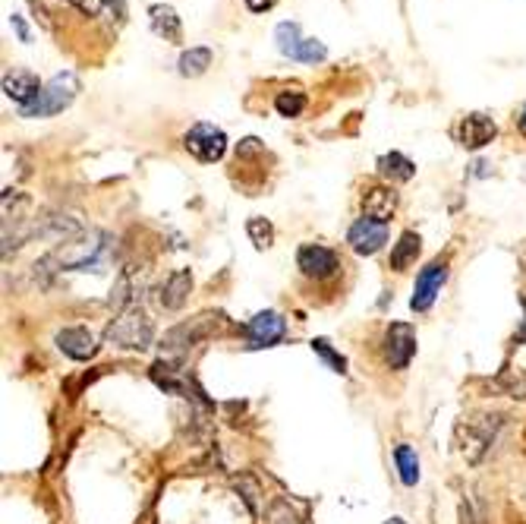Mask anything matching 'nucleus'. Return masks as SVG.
Returning <instances> with one entry per match:
<instances>
[{
  "label": "nucleus",
  "mask_w": 526,
  "mask_h": 524,
  "mask_svg": "<svg viewBox=\"0 0 526 524\" xmlns=\"http://www.w3.org/2000/svg\"><path fill=\"white\" fill-rule=\"evenodd\" d=\"M108 234L92 231L79 240H66L64 246H57L54 253H48L45 259L35 262V281L51 279L54 272H89V269L101 266L104 253H108Z\"/></svg>",
  "instance_id": "1"
},
{
  "label": "nucleus",
  "mask_w": 526,
  "mask_h": 524,
  "mask_svg": "<svg viewBox=\"0 0 526 524\" xmlns=\"http://www.w3.org/2000/svg\"><path fill=\"white\" fill-rule=\"evenodd\" d=\"M104 342L114 344V348L120 351H145L152 348L154 342V323L148 319L145 306L139 304V300H133V304H127L120 313H117V319L108 325V332H104Z\"/></svg>",
  "instance_id": "2"
},
{
  "label": "nucleus",
  "mask_w": 526,
  "mask_h": 524,
  "mask_svg": "<svg viewBox=\"0 0 526 524\" xmlns=\"http://www.w3.org/2000/svg\"><path fill=\"white\" fill-rule=\"evenodd\" d=\"M501 427H504V414H473L457 427V449L460 455L476 465L486 458V452L492 449V442L498 440Z\"/></svg>",
  "instance_id": "3"
},
{
  "label": "nucleus",
  "mask_w": 526,
  "mask_h": 524,
  "mask_svg": "<svg viewBox=\"0 0 526 524\" xmlns=\"http://www.w3.org/2000/svg\"><path fill=\"white\" fill-rule=\"evenodd\" d=\"M218 329H221L218 313H199V316L167 329L164 338H161V351H164V354H187V351L199 348V344L208 342L212 335H218Z\"/></svg>",
  "instance_id": "4"
},
{
  "label": "nucleus",
  "mask_w": 526,
  "mask_h": 524,
  "mask_svg": "<svg viewBox=\"0 0 526 524\" xmlns=\"http://www.w3.org/2000/svg\"><path fill=\"white\" fill-rule=\"evenodd\" d=\"M76 95H79L76 73H57L51 83H45V89L39 92L35 102H29L26 108H20V114L22 117H54L64 108H70Z\"/></svg>",
  "instance_id": "5"
},
{
  "label": "nucleus",
  "mask_w": 526,
  "mask_h": 524,
  "mask_svg": "<svg viewBox=\"0 0 526 524\" xmlns=\"http://www.w3.org/2000/svg\"><path fill=\"white\" fill-rule=\"evenodd\" d=\"M183 149L202 164H215L224 158L227 152V137L224 129L215 127V123H193L183 137Z\"/></svg>",
  "instance_id": "6"
},
{
  "label": "nucleus",
  "mask_w": 526,
  "mask_h": 524,
  "mask_svg": "<svg viewBox=\"0 0 526 524\" xmlns=\"http://www.w3.org/2000/svg\"><path fill=\"white\" fill-rule=\"evenodd\" d=\"M381 357H385L388 369H407L410 360L416 357V329L410 323H391L381 338Z\"/></svg>",
  "instance_id": "7"
},
{
  "label": "nucleus",
  "mask_w": 526,
  "mask_h": 524,
  "mask_svg": "<svg viewBox=\"0 0 526 524\" xmlns=\"http://www.w3.org/2000/svg\"><path fill=\"white\" fill-rule=\"evenodd\" d=\"M296 269L312 281H331L340 272V256L325 244H302L296 250Z\"/></svg>",
  "instance_id": "8"
},
{
  "label": "nucleus",
  "mask_w": 526,
  "mask_h": 524,
  "mask_svg": "<svg viewBox=\"0 0 526 524\" xmlns=\"http://www.w3.org/2000/svg\"><path fill=\"white\" fill-rule=\"evenodd\" d=\"M444 281H448V259H432L429 266L416 275V288H413L410 310L413 313L432 310V304H435L438 294H442Z\"/></svg>",
  "instance_id": "9"
},
{
  "label": "nucleus",
  "mask_w": 526,
  "mask_h": 524,
  "mask_svg": "<svg viewBox=\"0 0 526 524\" xmlns=\"http://www.w3.org/2000/svg\"><path fill=\"white\" fill-rule=\"evenodd\" d=\"M346 244L354 246V253H360V256H375V253L388 244V225L363 215V218H356L354 225H350V231H346Z\"/></svg>",
  "instance_id": "10"
},
{
  "label": "nucleus",
  "mask_w": 526,
  "mask_h": 524,
  "mask_svg": "<svg viewBox=\"0 0 526 524\" xmlns=\"http://www.w3.org/2000/svg\"><path fill=\"white\" fill-rule=\"evenodd\" d=\"M246 335H250L252 348H275L287 335V323H284V316L277 310H262L250 319Z\"/></svg>",
  "instance_id": "11"
},
{
  "label": "nucleus",
  "mask_w": 526,
  "mask_h": 524,
  "mask_svg": "<svg viewBox=\"0 0 526 524\" xmlns=\"http://www.w3.org/2000/svg\"><path fill=\"white\" fill-rule=\"evenodd\" d=\"M54 344H57L70 360H92L98 351V338L92 335L89 329H83V325H66V329H60L57 335H54Z\"/></svg>",
  "instance_id": "12"
},
{
  "label": "nucleus",
  "mask_w": 526,
  "mask_h": 524,
  "mask_svg": "<svg viewBox=\"0 0 526 524\" xmlns=\"http://www.w3.org/2000/svg\"><path fill=\"white\" fill-rule=\"evenodd\" d=\"M498 127L488 114H467L457 127V139H460L463 149H482L486 143H492Z\"/></svg>",
  "instance_id": "13"
},
{
  "label": "nucleus",
  "mask_w": 526,
  "mask_h": 524,
  "mask_svg": "<svg viewBox=\"0 0 526 524\" xmlns=\"http://www.w3.org/2000/svg\"><path fill=\"white\" fill-rule=\"evenodd\" d=\"M189 291H193V272L189 269H177L164 279V285L158 288V304L161 310H180L187 304Z\"/></svg>",
  "instance_id": "14"
},
{
  "label": "nucleus",
  "mask_w": 526,
  "mask_h": 524,
  "mask_svg": "<svg viewBox=\"0 0 526 524\" xmlns=\"http://www.w3.org/2000/svg\"><path fill=\"white\" fill-rule=\"evenodd\" d=\"M45 89V85L39 83V76L29 70H13L4 76V95L13 98L20 108H26L29 102H35L39 98V92Z\"/></svg>",
  "instance_id": "15"
},
{
  "label": "nucleus",
  "mask_w": 526,
  "mask_h": 524,
  "mask_svg": "<svg viewBox=\"0 0 526 524\" xmlns=\"http://www.w3.org/2000/svg\"><path fill=\"white\" fill-rule=\"evenodd\" d=\"M394 209H398V193H394L391 187H366V193H363V215H366V218H375V221H381V225H388Z\"/></svg>",
  "instance_id": "16"
},
{
  "label": "nucleus",
  "mask_w": 526,
  "mask_h": 524,
  "mask_svg": "<svg viewBox=\"0 0 526 524\" xmlns=\"http://www.w3.org/2000/svg\"><path fill=\"white\" fill-rule=\"evenodd\" d=\"M419 250H423V237H419L416 231H404L398 237V244H394L391 259H388V269H394V272H407V269L416 262Z\"/></svg>",
  "instance_id": "17"
},
{
  "label": "nucleus",
  "mask_w": 526,
  "mask_h": 524,
  "mask_svg": "<svg viewBox=\"0 0 526 524\" xmlns=\"http://www.w3.org/2000/svg\"><path fill=\"white\" fill-rule=\"evenodd\" d=\"M148 16H152L154 35H161L164 41H183L180 16L173 13V7H167V4H154V7L148 10Z\"/></svg>",
  "instance_id": "18"
},
{
  "label": "nucleus",
  "mask_w": 526,
  "mask_h": 524,
  "mask_svg": "<svg viewBox=\"0 0 526 524\" xmlns=\"http://www.w3.org/2000/svg\"><path fill=\"white\" fill-rule=\"evenodd\" d=\"M379 174L391 183H404V181H413L416 164H413L407 155H400V152H388V155L379 158Z\"/></svg>",
  "instance_id": "19"
},
{
  "label": "nucleus",
  "mask_w": 526,
  "mask_h": 524,
  "mask_svg": "<svg viewBox=\"0 0 526 524\" xmlns=\"http://www.w3.org/2000/svg\"><path fill=\"white\" fill-rule=\"evenodd\" d=\"M394 465H398L400 484L404 486H416L419 484V455L416 449H410L407 442L394 446Z\"/></svg>",
  "instance_id": "20"
},
{
  "label": "nucleus",
  "mask_w": 526,
  "mask_h": 524,
  "mask_svg": "<svg viewBox=\"0 0 526 524\" xmlns=\"http://www.w3.org/2000/svg\"><path fill=\"white\" fill-rule=\"evenodd\" d=\"M180 76H202V73L212 67V48H189V51L180 54Z\"/></svg>",
  "instance_id": "21"
},
{
  "label": "nucleus",
  "mask_w": 526,
  "mask_h": 524,
  "mask_svg": "<svg viewBox=\"0 0 526 524\" xmlns=\"http://www.w3.org/2000/svg\"><path fill=\"white\" fill-rule=\"evenodd\" d=\"M275 111L281 117H300L306 111V92L302 89H284L275 98Z\"/></svg>",
  "instance_id": "22"
},
{
  "label": "nucleus",
  "mask_w": 526,
  "mask_h": 524,
  "mask_svg": "<svg viewBox=\"0 0 526 524\" xmlns=\"http://www.w3.org/2000/svg\"><path fill=\"white\" fill-rule=\"evenodd\" d=\"M275 41H277V51H281L284 58H294L296 48L302 45V39H300V26H296V22H277V29H275Z\"/></svg>",
  "instance_id": "23"
},
{
  "label": "nucleus",
  "mask_w": 526,
  "mask_h": 524,
  "mask_svg": "<svg viewBox=\"0 0 526 524\" xmlns=\"http://www.w3.org/2000/svg\"><path fill=\"white\" fill-rule=\"evenodd\" d=\"M246 234H250V240L256 244V250H268V246L275 244V225H271L268 218H262V215L246 221Z\"/></svg>",
  "instance_id": "24"
},
{
  "label": "nucleus",
  "mask_w": 526,
  "mask_h": 524,
  "mask_svg": "<svg viewBox=\"0 0 526 524\" xmlns=\"http://www.w3.org/2000/svg\"><path fill=\"white\" fill-rule=\"evenodd\" d=\"M265 524H300V515L290 509L287 499H275L268 505V515H265Z\"/></svg>",
  "instance_id": "25"
},
{
  "label": "nucleus",
  "mask_w": 526,
  "mask_h": 524,
  "mask_svg": "<svg viewBox=\"0 0 526 524\" xmlns=\"http://www.w3.org/2000/svg\"><path fill=\"white\" fill-rule=\"evenodd\" d=\"M328 58V48L315 39H302V45L296 48V54L290 60H300V64H319V60Z\"/></svg>",
  "instance_id": "26"
},
{
  "label": "nucleus",
  "mask_w": 526,
  "mask_h": 524,
  "mask_svg": "<svg viewBox=\"0 0 526 524\" xmlns=\"http://www.w3.org/2000/svg\"><path fill=\"white\" fill-rule=\"evenodd\" d=\"M312 351H315V354L321 357V360L328 363V367L334 369V373H346V360H344V357L338 354V351L331 348V344L325 342V338H312Z\"/></svg>",
  "instance_id": "27"
},
{
  "label": "nucleus",
  "mask_w": 526,
  "mask_h": 524,
  "mask_svg": "<svg viewBox=\"0 0 526 524\" xmlns=\"http://www.w3.org/2000/svg\"><path fill=\"white\" fill-rule=\"evenodd\" d=\"M233 486L243 493V502L250 505L252 511H259V486H256V480H252V477H237V480H233Z\"/></svg>",
  "instance_id": "28"
},
{
  "label": "nucleus",
  "mask_w": 526,
  "mask_h": 524,
  "mask_svg": "<svg viewBox=\"0 0 526 524\" xmlns=\"http://www.w3.org/2000/svg\"><path fill=\"white\" fill-rule=\"evenodd\" d=\"M495 386L504 388V392H507L511 398H523V402H526V379H523V376H517V379H513L511 373H504L498 382H495Z\"/></svg>",
  "instance_id": "29"
},
{
  "label": "nucleus",
  "mask_w": 526,
  "mask_h": 524,
  "mask_svg": "<svg viewBox=\"0 0 526 524\" xmlns=\"http://www.w3.org/2000/svg\"><path fill=\"white\" fill-rule=\"evenodd\" d=\"M70 4L85 16H98V10L104 7V0H70Z\"/></svg>",
  "instance_id": "30"
},
{
  "label": "nucleus",
  "mask_w": 526,
  "mask_h": 524,
  "mask_svg": "<svg viewBox=\"0 0 526 524\" xmlns=\"http://www.w3.org/2000/svg\"><path fill=\"white\" fill-rule=\"evenodd\" d=\"M275 4L277 0H246V7H250L252 13H265V10H271Z\"/></svg>",
  "instance_id": "31"
},
{
  "label": "nucleus",
  "mask_w": 526,
  "mask_h": 524,
  "mask_svg": "<svg viewBox=\"0 0 526 524\" xmlns=\"http://www.w3.org/2000/svg\"><path fill=\"white\" fill-rule=\"evenodd\" d=\"M10 22H13V29L20 32V41H29V29H26V22H22V16L13 13V16H10Z\"/></svg>",
  "instance_id": "32"
},
{
  "label": "nucleus",
  "mask_w": 526,
  "mask_h": 524,
  "mask_svg": "<svg viewBox=\"0 0 526 524\" xmlns=\"http://www.w3.org/2000/svg\"><path fill=\"white\" fill-rule=\"evenodd\" d=\"M517 127H520V133L526 137V104H523V111H520V117H517Z\"/></svg>",
  "instance_id": "33"
},
{
  "label": "nucleus",
  "mask_w": 526,
  "mask_h": 524,
  "mask_svg": "<svg viewBox=\"0 0 526 524\" xmlns=\"http://www.w3.org/2000/svg\"><path fill=\"white\" fill-rule=\"evenodd\" d=\"M385 524H404V518H391V521H385Z\"/></svg>",
  "instance_id": "34"
}]
</instances>
